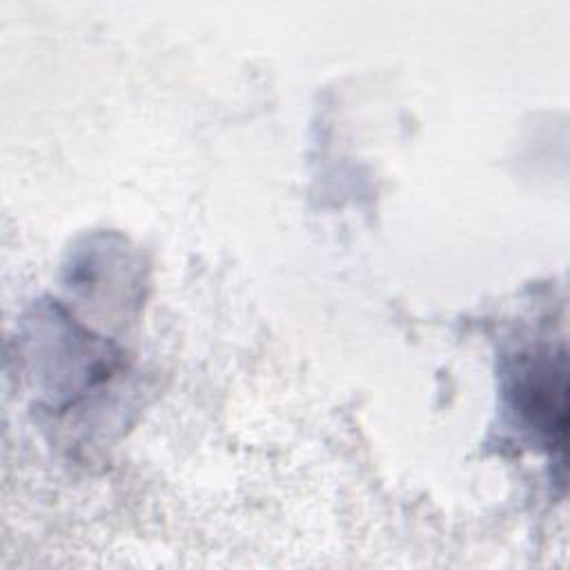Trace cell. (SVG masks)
<instances>
[{"label": "cell", "mask_w": 570, "mask_h": 570, "mask_svg": "<svg viewBox=\"0 0 570 570\" xmlns=\"http://www.w3.org/2000/svg\"><path fill=\"white\" fill-rule=\"evenodd\" d=\"M508 401L517 421L552 454L566 450V356L563 350H530L508 372Z\"/></svg>", "instance_id": "1"}]
</instances>
